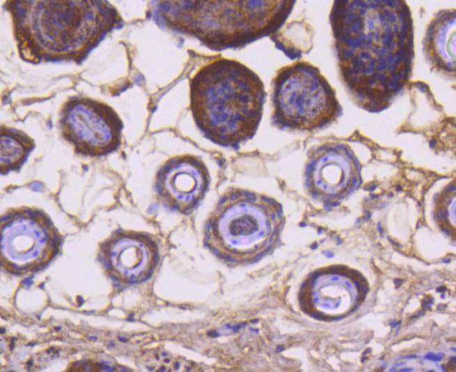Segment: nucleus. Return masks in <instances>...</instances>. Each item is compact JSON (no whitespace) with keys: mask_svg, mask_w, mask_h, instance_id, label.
I'll return each mask as SVG.
<instances>
[{"mask_svg":"<svg viewBox=\"0 0 456 372\" xmlns=\"http://www.w3.org/2000/svg\"><path fill=\"white\" fill-rule=\"evenodd\" d=\"M266 93L260 77L242 63L220 58L190 80V109L204 136L222 147L238 148L258 129Z\"/></svg>","mask_w":456,"mask_h":372,"instance_id":"f257e3e1","label":"nucleus"},{"mask_svg":"<svg viewBox=\"0 0 456 372\" xmlns=\"http://www.w3.org/2000/svg\"><path fill=\"white\" fill-rule=\"evenodd\" d=\"M294 1H163L156 19L214 51L244 47L278 31Z\"/></svg>","mask_w":456,"mask_h":372,"instance_id":"f03ea898","label":"nucleus"},{"mask_svg":"<svg viewBox=\"0 0 456 372\" xmlns=\"http://www.w3.org/2000/svg\"><path fill=\"white\" fill-rule=\"evenodd\" d=\"M284 222L282 207L275 199L232 187L220 196L208 217L204 243L222 260L251 263L276 246Z\"/></svg>","mask_w":456,"mask_h":372,"instance_id":"7ed1b4c3","label":"nucleus"},{"mask_svg":"<svg viewBox=\"0 0 456 372\" xmlns=\"http://www.w3.org/2000/svg\"><path fill=\"white\" fill-rule=\"evenodd\" d=\"M271 123L280 130L310 131L341 114L335 93L319 70L298 61L279 69L272 81Z\"/></svg>","mask_w":456,"mask_h":372,"instance_id":"20e7f679","label":"nucleus"},{"mask_svg":"<svg viewBox=\"0 0 456 372\" xmlns=\"http://www.w3.org/2000/svg\"><path fill=\"white\" fill-rule=\"evenodd\" d=\"M1 262L17 265L22 262L31 271L44 268L59 252V232L40 209H13L1 216Z\"/></svg>","mask_w":456,"mask_h":372,"instance_id":"39448f33","label":"nucleus"},{"mask_svg":"<svg viewBox=\"0 0 456 372\" xmlns=\"http://www.w3.org/2000/svg\"><path fill=\"white\" fill-rule=\"evenodd\" d=\"M64 137L85 155L102 156L116 150L121 144L123 123L106 104L72 102L61 118Z\"/></svg>","mask_w":456,"mask_h":372,"instance_id":"423d86ee","label":"nucleus"},{"mask_svg":"<svg viewBox=\"0 0 456 372\" xmlns=\"http://www.w3.org/2000/svg\"><path fill=\"white\" fill-rule=\"evenodd\" d=\"M360 182V164L348 146L327 143L310 154L305 167V185L315 199L337 203L353 192Z\"/></svg>","mask_w":456,"mask_h":372,"instance_id":"0eeeda50","label":"nucleus"},{"mask_svg":"<svg viewBox=\"0 0 456 372\" xmlns=\"http://www.w3.org/2000/svg\"><path fill=\"white\" fill-rule=\"evenodd\" d=\"M209 185L210 175L204 162L186 154L172 157L160 166L154 189L165 208L188 215L200 205Z\"/></svg>","mask_w":456,"mask_h":372,"instance_id":"6e6552de","label":"nucleus"},{"mask_svg":"<svg viewBox=\"0 0 456 372\" xmlns=\"http://www.w3.org/2000/svg\"><path fill=\"white\" fill-rule=\"evenodd\" d=\"M100 261L114 275H130L128 282L145 280L159 259L157 243L144 233L116 231L100 246Z\"/></svg>","mask_w":456,"mask_h":372,"instance_id":"1a4fd4ad","label":"nucleus"},{"mask_svg":"<svg viewBox=\"0 0 456 372\" xmlns=\"http://www.w3.org/2000/svg\"><path fill=\"white\" fill-rule=\"evenodd\" d=\"M425 47L430 58L437 66L449 71L455 70V11H445L434 20L426 36Z\"/></svg>","mask_w":456,"mask_h":372,"instance_id":"9d476101","label":"nucleus"},{"mask_svg":"<svg viewBox=\"0 0 456 372\" xmlns=\"http://www.w3.org/2000/svg\"><path fill=\"white\" fill-rule=\"evenodd\" d=\"M33 149V141L20 131L1 128V173L20 169Z\"/></svg>","mask_w":456,"mask_h":372,"instance_id":"9b49d317","label":"nucleus"},{"mask_svg":"<svg viewBox=\"0 0 456 372\" xmlns=\"http://www.w3.org/2000/svg\"><path fill=\"white\" fill-rule=\"evenodd\" d=\"M435 217L440 228L455 237L456 189L455 180L446 186L435 198Z\"/></svg>","mask_w":456,"mask_h":372,"instance_id":"f8f14e48","label":"nucleus"},{"mask_svg":"<svg viewBox=\"0 0 456 372\" xmlns=\"http://www.w3.org/2000/svg\"><path fill=\"white\" fill-rule=\"evenodd\" d=\"M443 356V355L441 356L440 355H434V354H432V353H428L427 355H426L425 357L427 359H431V360H433V361H439V360L441 359Z\"/></svg>","mask_w":456,"mask_h":372,"instance_id":"ddd939ff","label":"nucleus"},{"mask_svg":"<svg viewBox=\"0 0 456 372\" xmlns=\"http://www.w3.org/2000/svg\"><path fill=\"white\" fill-rule=\"evenodd\" d=\"M394 281H395L394 282H395V285L397 287H399L402 284V280H400V279H395Z\"/></svg>","mask_w":456,"mask_h":372,"instance_id":"4468645a","label":"nucleus"},{"mask_svg":"<svg viewBox=\"0 0 456 372\" xmlns=\"http://www.w3.org/2000/svg\"><path fill=\"white\" fill-rule=\"evenodd\" d=\"M77 300V302L79 303V306H81V304H82L83 302H84L83 299L82 298V297L78 296Z\"/></svg>","mask_w":456,"mask_h":372,"instance_id":"2eb2a0df","label":"nucleus"},{"mask_svg":"<svg viewBox=\"0 0 456 372\" xmlns=\"http://www.w3.org/2000/svg\"><path fill=\"white\" fill-rule=\"evenodd\" d=\"M446 290V288L443 286H441L439 288H437V292L441 291L443 292Z\"/></svg>","mask_w":456,"mask_h":372,"instance_id":"dca6fc26","label":"nucleus"},{"mask_svg":"<svg viewBox=\"0 0 456 372\" xmlns=\"http://www.w3.org/2000/svg\"><path fill=\"white\" fill-rule=\"evenodd\" d=\"M26 284H27V283L29 282V279H27V281H26ZM31 283H32V281H30V282H29L30 284H31ZM29 284H28V286H29Z\"/></svg>","mask_w":456,"mask_h":372,"instance_id":"f3484780","label":"nucleus"},{"mask_svg":"<svg viewBox=\"0 0 456 372\" xmlns=\"http://www.w3.org/2000/svg\"><path fill=\"white\" fill-rule=\"evenodd\" d=\"M3 332H4V330H3V329H1V334H3Z\"/></svg>","mask_w":456,"mask_h":372,"instance_id":"a211bd4d","label":"nucleus"}]
</instances>
